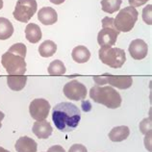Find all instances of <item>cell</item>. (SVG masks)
<instances>
[{
	"instance_id": "obj_1",
	"label": "cell",
	"mask_w": 152,
	"mask_h": 152,
	"mask_svg": "<svg viewBox=\"0 0 152 152\" xmlns=\"http://www.w3.org/2000/svg\"><path fill=\"white\" fill-rule=\"evenodd\" d=\"M52 121L59 131L69 133L79 125L81 112L70 102L58 103L52 110Z\"/></svg>"
},
{
	"instance_id": "obj_2",
	"label": "cell",
	"mask_w": 152,
	"mask_h": 152,
	"mask_svg": "<svg viewBox=\"0 0 152 152\" xmlns=\"http://www.w3.org/2000/svg\"><path fill=\"white\" fill-rule=\"evenodd\" d=\"M90 97L94 102L102 104L109 109H117L121 105V96L113 87L94 86L90 90Z\"/></svg>"
},
{
	"instance_id": "obj_3",
	"label": "cell",
	"mask_w": 152,
	"mask_h": 152,
	"mask_svg": "<svg viewBox=\"0 0 152 152\" xmlns=\"http://www.w3.org/2000/svg\"><path fill=\"white\" fill-rule=\"evenodd\" d=\"M99 60L112 69H119L126 62L125 51L118 47H100L98 51Z\"/></svg>"
},
{
	"instance_id": "obj_4",
	"label": "cell",
	"mask_w": 152,
	"mask_h": 152,
	"mask_svg": "<svg viewBox=\"0 0 152 152\" xmlns=\"http://www.w3.org/2000/svg\"><path fill=\"white\" fill-rule=\"evenodd\" d=\"M121 32L118 31L114 24L113 18H104L102 19V29L97 35V42L101 47H112L117 42Z\"/></svg>"
},
{
	"instance_id": "obj_5",
	"label": "cell",
	"mask_w": 152,
	"mask_h": 152,
	"mask_svg": "<svg viewBox=\"0 0 152 152\" xmlns=\"http://www.w3.org/2000/svg\"><path fill=\"white\" fill-rule=\"evenodd\" d=\"M139 13L136 8L129 6L119 11L117 18H114V24L119 32H130L138 20Z\"/></svg>"
},
{
	"instance_id": "obj_6",
	"label": "cell",
	"mask_w": 152,
	"mask_h": 152,
	"mask_svg": "<svg viewBox=\"0 0 152 152\" xmlns=\"http://www.w3.org/2000/svg\"><path fill=\"white\" fill-rule=\"evenodd\" d=\"M1 63L4 69L10 75H24L26 72L25 58L15 55L11 52H6L2 55Z\"/></svg>"
},
{
	"instance_id": "obj_7",
	"label": "cell",
	"mask_w": 152,
	"mask_h": 152,
	"mask_svg": "<svg viewBox=\"0 0 152 152\" xmlns=\"http://www.w3.org/2000/svg\"><path fill=\"white\" fill-rule=\"evenodd\" d=\"M38 4L36 0H18L13 15L19 22H28L36 14Z\"/></svg>"
},
{
	"instance_id": "obj_8",
	"label": "cell",
	"mask_w": 152,
	"mask_h": 152,
	"mask_svg": "<svg viewBox=\"0 0 152 152\" xmlns=\"http://www.w3.org/2000/svg\"><path fill=\"white\" fill-rule=\"evenodd\" d=\"M94 80L98 86L110 84L111 86L117 87L121 90L128 89L133 84V79L130 76H114L111 74H104L102 76L94 77Z\"/></svg>"
},
{
	"instance_id": "obj_9",
	"label": "cell",
	"mask_w": 152,
	"mask_h": 152,
	"mask_svg": "<svg viewBox=\"0 0 152 152\" xmlns=\"http://www.w3.org/2000/svg\"><path fill=\"white\" fill-rule=\"evenodd\" d=\"M63 91L64 94L70 100L79 101L86 98L88 91L86 86L81 82L77 81V80H71L65 85Z\"/></svg>"
},
{
	"instance_id": "obj_10",
	"label": "cell",
	"mask_w": 152,
	"mask_h": 152,
	"mask_svg": "<svg viewBox=\"0 0 152 152\" xmlns=\"http://www.w3.org/2000/svg\"><path fill=\"white\" fill-rule=\"evenodd\" d=\"M50 103L45 98H36L30 103L29 112L32 118L36 121H43L46 119L47 115H49Z\"/></svg>"
},
{
	"instance_id": "obj_11",
	"label": "cell",
	"mask_w": 152,
	"mask_h": 152,
	"mask_svg": "<svg viewBox=\"0 0 152 152\" xmlns=\"http://www.w3.org/2000/svg\"><path fill=\"white\" fill-rule=\"evenodd\" d=\"M128 51L134 60H142L147 56L148 46L145 41L141 39H137L131 42L129 47H128Z\"/></svg>"
},
{
	"instance_id": "obj_12",
	"label": "cell",
	"mask_w": 152,
	"mask_h": 152,
	"mask_svg": "<svg viewBox=\"0 0 152 152\" xmlns=\"http://www.w3.org/2000/svg\"><path fill=\"white\" fill-rule=\"evenodd\" d=\"M38 19L43 25H53L58 20V14L53 8L43 7L39 11Z\"/></svg>"
},
{
	"instance_id": "obj_13",
	"label": "cell",
	"mask_w": 152,
	"mask_h": 152,
	"mask_svg": "<svg viewBox=\"0 0 152 152\" xmlns=\"http://www.w3.org/2000/svg\"><path fill=\"white\" fill-rule=\"evenodd\" d=\"M33 133L37 136L39 139H47L50 137V135L52 134V126L50 124V122H48L46 119L43 121H37L33 125Z\"/></svg>"
},
{
	"instance_id": "obj_14",
	"label": "cell",
	"mask_w": 152,
	"mask_h": 152,
	"mask_svg": "<svg viewBox=\"0 0 152 152\" xmlns=\"http://www.w3.org/2000/svg\"><path fill=\"white\" fill-rule=\"evenodd\" d=\"M15 148L18 152H37L38 145L32 138L23 136L15 142Z\"/></svg>"
},
{
	"instance_id": "obj_15",
	"label": "cell",
	"mask_w": 152,
	"mask_h": 152,
	"mask_svg": "<svg viewBox=\"0 0 152 152\" xmlns=\"http://www.w3.org/2000/svg\"><path fill=\"white\" fill-rule=\"evenodd\" d=\"M25 37L31 43H37L42 39V29L36 23H29L25 28Z\"/></svg>"
},
{
	"instance_id": "obj_16",
	"label": "cell",
	"mask_w": 152,
	"mask_h": 152,
	"mask_svg": "<svg viewBox=\"0 0 152 152\" xmlns=\"http://www.w3.org/2000/svg\"><path fill=\"white\" fill-rule=\"evenodd\" d=\"M130 135V129L128 126L121 125L114 127L109 133V139L112 142H122L126 140Z\"/></svg>"
},
{
	"instance_id": "obj_17",
	"label": "cell",
	"mask_w": 152,
	"mask_h": 152,
	"mask_svg": "<svg viewBox=\"0 0 152 152\" xmlns=\"http://www.w3.org/2000/svg\"><path fill=\"white\" fill-rule=\"evenodd\" d=\"M71 56H72V59L74 62L78 64H84V63H87L90 60L91 52L86 46L78 45L73 48Z\"/></svg>"
},
{
	"instance_id": "obj_18",
	"label": "cell",
	"mask_w": 152,
	"mask_h": 152,
	"mask_svg": "<svg viewBox=\"0 0 152 152\" xmlns=\"http://www.w3.org/2000/svg\"><path fill=\"white\" fill-rule=\"evenodd\" d=\"M27 82L26 76H17V75H11L7 77V84L8 87L13 91H21L25 87Z\"/></svg>"
},
{
	"instance_id": "obj_19",
	"label": "cell",
	"mask_w": 152,
	"mask_h": 152,
	"mask_svg": "<svg viewBox=\"0 0 152 152\" xmlns=\"http://www.w3.org/2000/svg\"><path fill=\"white\" fill-rule=\"evenodd\" d=\"M14 34V26L8 18H0V39L5 41Z\"/></svg>"
},
{
	"instance_id": "obj_20",
	"label": "cell",
	"mask_w": 152,
	"mask_h": 152,
	"mask_svg": "<svg viewBox=\"0 0 152 152\" xmlns=\"http://www.w3.org/2000/svg\"><path fill=\"white\" fill-rule=\"evenodd\" d=\"M57 51V45L53 41H45L39 46V53L42 57L48 58L53 56Z\"/></svg>"
},
{
	"instance_id": "obj_21",
	"label": "cell",
	"mask_w": 152,
	"mask_h": 152,
	"mask_svg": "<svg viewBox=\"0 0 152 152\" xmlns=\"http://www.w3.org/2000/svg\"><path fill=\"white\" fill-rule=\"evenodd\" d=\"M122 0H101V9L107 14H114L119 10Z\"/></svg>"
},
{
	"instance_id": "obj_22",
	"label": "cell",
	"mask_w": 152,
	"mask_h": 152,
	"mask_svg": "<svg viewBox=\"0 0 152 152\" xmlns=\"http://www.w3.org/2000/svg\"><path fill=\"white\" fill-rule=\"evenodd\" d=\"M66 66L60 60H54L48 66V73L51 75H62L66 73Z\"/></svg>"
},
{
	"instance_id": "obj_23",
	"label": "cell",
	"mask_w": 152,
	"mask_h": 152,
	"mask_svg": "<svg viewBox=\"0 0 152 152\" xmlns=\"http://www.w3.org/2000/svg\"><path fill=\"white\" fill-rule=\"evenodd\" d=\"M8 52H11V53L19 55V56H21V57L25 58L26 53H27V47L24 43H21V42L15 43V45H13L8 49Z\"/></svg>"
},
{
	"instance_id": "obj_24",
	"label": "cell",
	"mask_w": 152,
	"mask_h": 152,
	"mask_svg": "<svg viewBox=\"0 0 152 152\" xmlns=\"http://www.w3.org/2000/svg\"><path fill=\"white\" fill-rule=\"evenodd\" d=\"M151 10L152 5H147L142 11V19L146 24L151 25L152 24V19H151Z\"/></svg>"
},
{
	"instance_id": "obj_25",
	"label": "cell",
	"mask_w": 152,
	"mask_h": 152,
	"mask_svg": "<svg viewBox=\"0 0 152 152\" xmlns=\"http://www.w3.org/2000/svg\"><path fill=\"white\" fill-rule=\"evenodd\" d=\"M140 129H141L142 133L147 135V133L151 132V119L149 118H145L140 124Z\"/></svg>"
},
{
	"instance_id": "obj_26",
	"label": "cell",
	"mask_w": 152,
	"mask_h": 152,
	"mask_svg": "<svg viewBox=\"0 0 152 152\" xmlns=\"http://www.w3.org/2000/svg\"><path fill=\"white\" fill-rule=\"evenodd\" d=\"M69 152H88V149L85 145H81V143H74L73 145L70 146Z\"/></svg>"
},
{
	"instance_id": "obj_27",
	"label": "cell",
	"mask_w": 152,
	"mask_h": 152,
	"mask_svg": "<svg viewBox=\"0 0 152 152\" xmlns=\"http://www.w3.org/2000/svg\"><path fill=\"white\" fill-rule=\"evenodd\" d=\"M147 1H149V0H128L130 6L134 7V8L141 7L142 5H145V3H147Z\"/></svg>"
},
{
	"instance_id": "obj_28",
	"label": "cell",
	"mask_w": 152,
	"mask_h": 152,
	"mask_svg": "<svg viewBox=\"0 0 152 152\" xmlns=\"http://www.w3.org/2000/svg\"><path fill=\"white\" fill-rule=\"evenodd\" d=\"M47 152H66V150L61 145H53V146L49 147Z\"/></svg>"
},
{
	"instance_id": "obj_29",
	"label": "cell",
	"mask_w": 152,
	"mask_h": 152,
	"mask_svg": "<svg viewBox=\"0 0 152 152\" xmlns=\"http://www.w3.org/2000/svg\"><path fill=\"white\" fill-rule=\"evenodd\" d=\"M49 1H50L51 3L55 4V5H60V4H62V3L65 2L66 0H49Z\"/></svg>"
},
{
	"instance_id": "obj_30",
	"label": "cell",
	"mask_w": 152,
	"mask_h": 152,
	"mask_svg": "<svg viewBox=\"0 0 152 152\" xmlns=\"http://www.w3.org/2000/svg\"><path fill=\"white\" fill-rule=\"evenodd\" d=\"M5 118V115H4V113L3 112H1L0 111V128H1V126H2V121H3V118Z\"/></svg>"
},
{
	"instance_id": "obj_31",
	"label": "cell",
	"mask_w": 152,
	"mask_h": 152,
	"mask_svg": "<svg viewBox=\"0 0 152 152\" xmlns=\"http://www.w3.org/2000/svg\"><path fill=\"white\" fill-rule=\"evenodd\" d=\"M0 152H11V151H9V150H7V149H5V148H3V147H1V146H0Z\"/></svg>"
},
{
	"instance_id": "obj_32",
	"label": "cell",
	"mask_w": 152,
	"mask_h": 152,
	"mask_svg": "<svg viewBox=\"0 0 152 152\" xmlns=\"http://www.w3.org/2000/svg\"><path fill=\"white\" fill-rule=\"evenodd\" d=\"M3 8V0H0V10Z\"/></svg>"
}]
</instances>
